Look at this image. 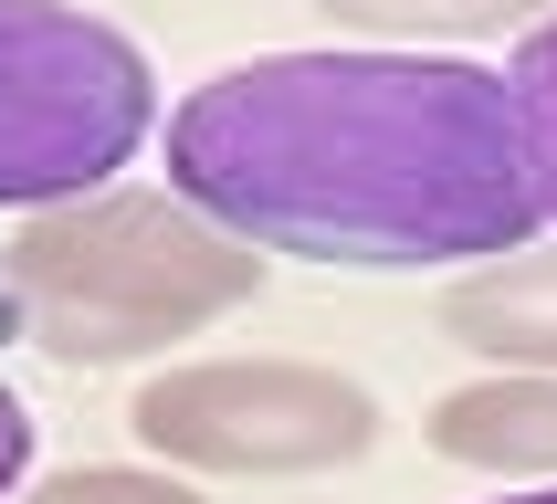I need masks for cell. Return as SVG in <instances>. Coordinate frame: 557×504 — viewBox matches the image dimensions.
<instances>
[{
    "label": "cell",
    "mask_w": 557,
    "mask_h": 504,
    "mask_svg": "<svg viewBox=\"0 0 557 504\" xmlns=\"http://www.w3.org/2000/svg\"><path fill=\"white\" fill-rule=\"evenodd\" d=\"M495 504H557V483H527V494H495Z\"/></svg>",
    "instance_id": "cell-11"
},
{
    "label": "cell",
    "mask_w": 557,
    "mask_h": 504,
    "mask_svg": "<svg viewBox=\"0 0 557 504\" xmlns=\"http://www.w3.org/2000/svg\"><path fill=\"white\" fill-rule=\"evenodd\" d=\"M421 441L495 483H557V368H495L473 389H442Z\"/></svg>",
    "instance_id": "cell-5"
},
{
    "label": "cell",
    "mask_w": 557,
    "mask_h": 504,
    "mask_svg": "<svg viewBox=\"0 0 557 504\" xmlns=\"http://www.w3.org/2000/svg\"><path fill=\"white\" fill-rule=\"evenodd\" d=\"M32 483V410H22V389L0 378V504Z\"/></svg>",
    "instance_id": "cell-10"
},
{
    "label": "cell",
    "mask_w": 557,
    "mask_h": 504,
    "mask_svg": "<svg viewBox=\"0 0 557 504\" xmlns=\"http://www.w3.org/2000/svg\"><path fill=\"white\" fill-rule=\"evenodd\" d=\"M337 32L358 42H410V53H432V42H495V32H527L547 22L557 0H315Z\"/></svg>",
    "instance_id": "cell-7"
},
{
    "label": "cell",
    "mask_w": 557,
    "mask_h": 504,
    "mask_svg": "<svg viewBox=\"0 0 557 504\" xmlns=\"http://www.w3.org/2000/svg\"><path fill=\"white\" fill-rule=\"evenodd\" d=\"M442 337L495 368H557V252L516 242L442 284Z\"/></svg>",
    "instance_id": "cell-6"
},
{
    "label": "cell",
    "mask_w": 557,
    "mask_h": 504,
    "mask_svg": "<svg viewBox=\"0 0 557 504\" xmlns=\"http://www.w3.org/2000/svg\"><path fill=\"white\" fill-rule=\"evenodd\" d=\"M11 504H200V483L169 463H74V472L22 483Z\"/></svg>",
    "instance_id": "cell-9"
},
{
    "label": "cell",
    "mask_w": 557,
    "mask_h": 504,
    "mask_svg": "<svg viewBox=\"0 0 557 504\" xmlns=\"http://www.w3.org/2000/svg\"><path fill=\"white\" fill-rule=\"evenodd\" d=\"M505 94H516V137H527L536 211L557 220V11L516 32V53H505Z\"/></svg>",
    "instance_id": "cell-8"
},
{
    "label": "cell",
    "mask_w": 557,
    "mask_h": 504,
    "mask_svg": "<svg viewBox=\"0 0 557 504\" xmlns=\"http://www.w3.org/2000/svg\"><path fill=\"white\" fill-rule=\"evenodd\" d=\"M0 337H22V326H11V294H0Z\"/></svg>",
    "instance_id": "cell-12"
},
{
    "label": "cell",
    "mask_w": 557,
    "mask_h": 504,
    "mask_svg": "<svg viewBox=\"0 0 557 504\" xmlns=\"http://www.w3.org/2000/svg\"><path fill=\"white\" fill-rule=\"evenodd\" d=\"M158 137V63L85 0H0V211L106 189Z\"/></svg>",
    "instance_id": "cell-3"
},
{
    "label": "cell",
    "mask_w": 557,
    "mask_h": 504,
    "mask_svg": "<svg viewBox=\"0 0 557 504\" xmlns=\"http://www.w3.org/2000/svg\"><path fill=\"white\" fill-rule=\"evenodd\" d=\"M169 189L274 263L432 274L547 231L516 94L463 53H252L169 105Z\"/></svg>",
    "instance_id": "cell-1"
},
{
    "label": "cell",
    "mask_w": 557,
    "mask_h": 504,
    "mask_svg": "<svg viewBox=\"0 0 557 504\" xmlns=\"http://www.w3.org/2000/svg\"><path fill=\"white\" fill-rule=\"evenodd\" d=\"M274 274V252L221 231L180 189H74L42 211H11L0 231V294L22 346L53 368H137L169 357L180 337H211L221 315H243Z\"/></svg>",
    "instance_id": "cell-2"
},
{
    "label": "cell",
    "mask_w": 557,
    "mask_h": 504,
    "mask_svg": "<svg viewBox=\"0 0 557 504\" xmlns=\"http://www.w3.org/2000/svg\"><path fill=\"white\" fill-rule=\"evenodd\" d=\"M137 452L221 483H306L379 441V400L315 357H169L126 400Z\"/></svg>",
    "instance_id": "cell-4"
}]
</instances>
